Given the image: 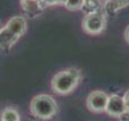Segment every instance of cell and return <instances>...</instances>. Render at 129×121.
Returning a JSON list of instances; mask_svg holds the SVG:
<instances>
[{
  "label": "cell",
  "instance_id": "obj_1",
  "mask_svg": "<svg viewBox=\"0 0 129 121\" xmlns=\"http://www.w3.org/2000/svg\"><path fill=\"white\" fill-rule=\"evenodd\" d=\"M80 78L82 74L77 68H68L54 75L51 82V87L57 94H69L78 86Z\"/></svg>",
  "mask_w": 129,
  "mask_h": 121
},
{
  "label": "cell",
  "instance_id": "obj_2",
  "mask_svg": "<svg viewBox=\"0 0 129 121\" xmlns=\"http://www.w3.org/2000/svg\"><path fill=\"white\" fill-rule=\"evenodd\" d=\"M29 110L32 114L38 119L49 120L56 115L58 105L52 96L48 94H39L32 99Z\"/></svg>",
  "mask_w": 129,
  "mask_h": 121
},
{
  "label": "cell",
  "instance_id": "obj_3",
  "mask_svg": "<svg viewBox=\"0 0 129 121\" xmlns=\"http://www.w3.org/2000/svg\"><path fill=\"white\" fill-rule=\"evenodd\" d=\"M105 16L104 14L101 11H96V13L87 14L83 19V29L86 33L95 35V34H100L101 32H103V29L105 28Z\"/></svg>",
  "mask_w": 129,
  "mask_h": 121
},
{
  "label": "cell",
  "instance_id": "obj_4",
  "mask_svg": "<svg viewBox=\"0 0 129 121\" xmlns=\"http://www.w3.org/2000/svg\"><path fill=\"white\" fill-rule=\"evenodd\" d=\"M109 95L103 91H93L89 93L86 100V105L89 111L95 113H101L105 111Z\"/></svg>",
  "mask_w": 129,
  "mask_h": 121
},
{
  "label": "cell",
  "instance_id": "obj_5",
  "mask_svg": "<svg viewBox=\"0 0 129 121\" xmlns=\"http://www.w3.org/2000/svg\"><path fill=\"white\" fill-rule=\"evenodd\" d=\"M105 112L109 115H111V117H120L121 114H123L126 112L123 96H120L118 94L109 95Z\"/></svg>",
  "mask_w": 129,
  "mask_h": 121
},
{
  "label": "cell",
  "instance_id": "obj_6",
  "mask_svg": "<svg viewBox=\"0 0 129 121\" xmlns=\"http://www.w3.org/2000/svg\"><path fill=\"white\" fill-rule=\"evenodd\" d=\"M8 31H10L16 37L20 38L25 34L27 28V20L24 16H15V17L10 18L5 25Z\"/></svg>",
  "mask_w": 129,
  "mask_h": 121
},
{
  "label": "cell",
  "instance_id": "obj_7",
  "mask_svg": "<svg viewBox=\"0 0 129 121\" xmlns=\"http://www.w3.org/2000/svg\"><path fill=\"white\" fill-rule=\"evenodd\" d=\"M19 40L18 37H16L10 31L6 28V27H2V29L0 31V48L1 49H9L15 44L17 41Z\"/></svg>",
  "mask_w": 129,
  "mask_h": 121
},
{
  "label": "cell",
  "instance_id": "obj_8",
  "mask_svg": "<svg viewBox=\"0 0 129 121\" xmlns=\"http://www.w3.org/2000/svg\"><path fill=\"white\" fill-rule=\"evenodd\" d=\"M127 6H129V0H107L104 8L108 13H116Z\"/></svg>",
  "mask_w": 129,
  "mask_h": 121
},
{
  "label": "cell",
  "instance_id": "obj_9",
  "mask_svg": "<svg viewBox=\"0 0 129 121\" xmlns=\"http://www.w3.org/2000/svg\"><path fill=\"white\" fill-rule=\"evenodd\" d=\"M82 10L85 14H92L96 11H101V1L100 0H84V5Z\"/></svg>",
  "mask_w": 129,
  "mask_h": 121
},
{
  "label": "cell",
  "instance_id": "obj_10",
  "mask_svg": "<svg viewBox=\"0 0 129 121\" xmlns=\"http://www.w3.org/2000/svg\"><path fill=\"white\" fill-rule=\"evenodd\" d=\"M1 121H20V115L18 111L14 108H6L1 112Z\"/></svg>",
  "mask_w": 129,
  "mask_h": 121
},
{
  "label": "cell",
  "instance_id": "obj_11",
  "mask_svg": "<svg viewBox=\"0 0 129 121\" xmlns=\"http://www.w3.org/2000/svg\"><path fill=\"white\" fill-rule=\"evenodd\" d=\"M83 5H84V0H67L64 7L68 10L76 11V10H80Z\"/></svg>",
  "mask_w": 129,
  "mask_h": 121
},
{
  "label": "cell",
  "instance_id": "obj_12",
  "mask_svg": "<svg viewBox=\"0 0 129 121\" xmlns=\"http://www.w3.org/2000/svg\"><path fill=\"white\" fill-rule=\"evenodd\" d=\"M41 4L43 7L54 6V5H58V0H41Z\"/></svg>",
  "mask_w": 129,
  "mask_h": 121
},
{
  "label": "cell",
  "instance_id": "obj_13",
  "mask_svg": "<svg viewBox=\"0 0 129 121\" xmlns=\"http://www.w3.org/2000/svg\"><path fill=\"white\" fill-rule=\"evenodd\" d=\"M123 101H125L126 112H128V113H129V90L125 93V95H123Z\"/></svg>",
  "mask_w": 129,
  "mask_h": 121
},
{
  "label": "cell",
  "instance_id": "obj_14",
  "mask_svg": "<svg viewBox=\"0 0 129 121\" xmlns=\"http://www.w3.org/2000/svg\"><path fill=\"white\" fill-rule=\"evenodd\" d=\"M119 119H120V121H129V113L125 112L123 114H121L120 117H119Z\"/></svg>",
  "mask_w": 129,
  "mask_h": 121
},
{
  "label": "cell",
  "instance_id": "obj_15",
  "mask_svg": "<svg viewBox=\"0 0 129 121\" xmlns=\"http://www.w3.org/2000/svg\"><path fill=\"white\" fill-rule=\"evenodd\" d=\"M125 38H126V41L129 43V25H128L127 28H126V31H125Z\"/></svg>",
  "mask_w": 129,
  "mask_h": 121
},
{
  "label": "cell",
  "instance_id": "obj_16",
  "mask_svg": "<svg viewBox=\"0 0 129 121\" xmlns=\"http://www.w3.org/2000/svg\"><path fill=\"white\" fill-rule=\"evenodd\" d=\"M67 2V0H58V5H62V6H64Z\"/></svg>",
  "mask_w": 129,
  "mask_h": 121
},
{
  "label": "cell",
  "instance_id": "obj_17",
  "mask_svg": "<svg viewBox=\"0 0 129 121\" xmlns=\"http://www.w3.org/2000/svg\"><path fill=\"white\" fill-rule=\"evenodd\" d=\"M2 27H4V26H2V23H1V20H0V31L2 29Z\"/></svg>",
  "mask_w": 129,
  "mask_h": 121
},
{
  "label": "cell",
  "instance_id": "obj_18",
  "mask_svg": "<svg viewBox=\"0 0 129 121\" xmlns=\"http://www.w3.org/2000/svg\"><path fill=\"white\" fill-rule=\"evenodd\" d=\"M28 1H41V0H28Z\"/></svg>",
  "mask_w": 129,
  "mask_h": 121
}]
</instances>
